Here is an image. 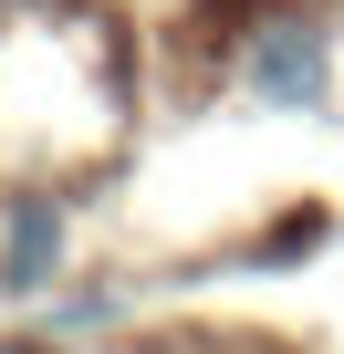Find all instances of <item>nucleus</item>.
I'll list each match as a JSON object with an SVG mask.
<instances>
[{
	"label": "nucleus",
	"instance_id": "1",
	"mask_svg": "<svg viewBox=\"0 0 344 354\" xmlns=\"http://www.w3.org/2000/svg\"><path fill=\"white\" fill-rule=\"evenodd\" d=\"M251 84H261L271 104H313V94H323V32H313V21H271V32L251 42Z\"/></svg>",
	"mask_w": 344,
	"mask_h": 354
},
{
	"label": "nucleus",
	"instance_id": "2",
	"mask_svg": "<svg viewBox=\"0 0 344 354\" xmlns=\"http://www.w3.org/2000/svg\"><path fill=\"white\" fill-rule=\"evenodd\" d=\"M53 250H63V219L32 198V209H21V230H11V261H0V271H11V281H42V271H53Z\"/></svg>",
	"mask_w": 344,
	"mask_h": 354
},
{
	"label": "nucleus",
	"instance_id": "3",
	"mask_svg": "<svg viewBox=\"0 0 344 354\" xmlns=\"http://www.w3.org/2000/svg\"><path fill=\"white\" fill-rule=\"evenodd\" d=\"M0 354H11V344H0Z\"/></svg>",
	"mask_w": 344,
	"mask_h": 354
}]
</instances>
